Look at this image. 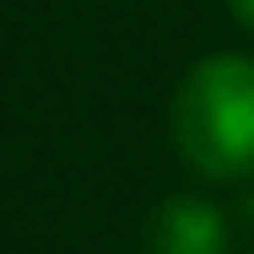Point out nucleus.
<instances>
[{
  "mask_svg": "<svg viewBox=\"0 0 254 254\" xmlns=\"http://www.w3.org/2000/svg\"><path fill=\"white\" fill-rule=\"evenodd\" d=\"M168 135L179 157L205 179L254 173V60L211 54L200 60L168 103Z\"/></svg>",
  "mask_w": 254,
  "mask_h": 254,
  "instance_id": "nucleus-1",
  "label": "nucleus"
},
{
  "mask_svg": "<svg viewBox=\"0 0 254 254\" xmlns=\"http://www.w3.org/2000/svg\"><path fill=\"white\" fill-rule=\"evenodd\" d=\"M141 254H227V222L216 205L195 195H173L146 216Z\"/></svg>",
  "mask_w": 254,
  "mask_h": 254,
  "instance_id": "nucleus-2",
  "label": "nucleus"
},
{
  "mask_svg": "<svg viewBox=\"0 0 254 254\" xmlns=\"http://www.w3.org/2000/svg\"><path fill=\"white\" fill-rule=\"evenodd\" d=\"M233 16H238V27L254 33V0H233Z\"/></svg>",
  "mask_w": 254,
  "mask_h": 254,
  "instance_id": "nucleus-3",
  "label": "nucleus"
}]
</instances>
